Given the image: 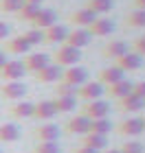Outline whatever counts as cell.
I'll return each mask as SVG.
<instances>
[{"mask_svg":"<svg viewBox=\"0 0 145 153\" xmlns=\"http://www.w3.org/2000/svg\"><path fill=\"white\" fill-rule=\"evenodd\" d=\"M112 7H114V0H90L86 9H90L95 16H103V13L112 11Z\"/></svg>","mask_w":145,"mask_h":153,"instance_id":"cell-29","label":"cell"},{"mask_svg":"<svg viewBox=\"0 0 145 153\" xmlns=\"http://www.w3.org/2000/svg\"><path fill=\"white\" fill-rule=\"evenodd\" d=\"M53 105H55V112L57 114H68L73 109H77V99L75 96H55Z\"/></svg>","mask_w":145,"mask_h":153,"instance_id":"cell-24","label":"cell"},{"mask_svg":"<svg viewBox=\"0 0 145 153\" xmlns=\"http://www.w3.org/2000/svg\"><path fill=\"white\" fill-rule=\"evenodd\" d=\"M114 61H116L114 66H119L123 72H134V70H141V68H143V57L136 55L134 51H128L123 57L114 59Z\"/></svg>","mask_w":145,"mask_h":153,"instance_id":"cell-7","label":"cell"},{"mask_svg":"<svg viewBox=\"0 0 145 153\" xmlns=\"http://www.w3.org/2000/svg\"><path fill=\"white\" fill-rule=\"evenodd\" d=\"M90 42H92V35H90L88 29H73V31H68V37H66L64 44L81 51V48H86Z\"/></svg>","mask_w":145,"mask_h":153,"instance_id":"cell-5","label":"cell"},{"mask_svg":"<svg viewBox=\"0 0 145 153\" xmlns=\"http://www.w3.org/2000/svg\"><path fill=\"white\" fill-rule=\"evenodd\" d=\"M99 153H121L119 149H103V151H99Z\"/></svg>","mask_w":145,"mask_h":153,"instance_id":"cell-44","label":"cell"},{"mask_svg":"<svg viewBox=\"0 0 145 153\" xmlns=\"http://www.w3.org/2000/svg\"><path fill=\"white\" fill-rule=\"evenodd\" d=\"M114 29H116V24L112 22L110 18H97L95 22L88 26V31H90V35L95 37H108V35H112L114 33Z\"/></svg>","mask_w":145,"mask_h":153,"instance_id":"cell-11","label":"cell"},{"mask_svg":"<svg viewBox=\"0 0 145 153\" xmlns=\"http://www.w3.org/2000/svg\"><path fill=\"white\" fill-rule=\"evenodd\" d=\"M134 7L141 9V11H145V0H134Z\"/></svg>","mask_w":145,"mask_h":153,"instance_id":"cell-41","label":"cell"},{"mask_svg":"<svg viewBox=\"0 0 145 153\" xmlns=\"http://www.w3.org/2000/svg\"><path fill=\"white\" fill-rule=\"evenodd\" d=\"M81 147L95 149V151H103L108 149V136H97V134H86L81 140Z\"/></svg>","mask_w":145,"mask_h":153,"instance_id":"cell-25","label":"cell"},{"mask_svg":"<svg viewBox=\"0 0 145 153\" xmlns=\"http://www.w3.org/2000/svg\"><path fill=\"white\" fill-rule=\"evenodd\" d=\"M9 114L13 118H33V103H29V101H18V103H13V105H11Z\"/></svg>","mask_w":145,"mask_h":153,"instance_id":"cell-26","label":"cell"},{"mask_svg":"<svg viewBox=\"0 0 145 153\" xmlns=\"http://www.w3.org/2000/svg\"><path fill=\"white\" fill-rule=\"evenodd\" d=\"M62 70H64V68H59L57 64H53V61H51L46 68H42L40 72H35V79L40 83H57L62 79Z\"/></svg>","mask_w":145,"mask_h":153,"instance_id":"cell-14","label":"cell"},{"mask_svg":"<svg viewBox=\"0 0 145 153\" xmlns=\"http://www.w3.org/2000/svg\"><path fill=\"white\" fill-rule=\"evenodd\" d=\"M9 33H11L9 24H7V22H0V39H7V37H9Z\"/></svg>","mask_w":145,"mask_h":153,"instance_id":"cell-39","label":"cell"},{"mask_svg":"<svg viewBox=\"0 0 145 153\" xmlns=\"http://www.w3.org/2000/svg\"><path fill=\"white\" fill-rule=\"evenodd\" d=\"M132 88H134V83H132V81H128V79H121V81L112 83V85H108V90H106V92H108L110 96H112V99L121 101L123 96H128L130 92H132Z\"/></svg>","mask_w":145,"mask_h":153,"instance_id":"cell-21","label":"cell"},{"mask_svg":"<svg viewBox=\"0 0 145 153\" xmlns=\"http://www.w3.org/2000/svg\"><path fill=\"white\" fill-rule=\"evenodd\" d=\"M141 120H143V129H145V116H143V118H141Z\"/></svg>","mask_w":145,"mask_h":153,"instance_id":"cell-45","label":"cell"},{"mask_svg":"<svg viewBox=\"0 0 145 153\" xmlns=\"http://www.w3.org/2000/svg\"><path fill=\"white\" fill-rule=\"evenodd\" d=\"M0 94H2L7 101H20V99H24V94H26V85L22 81H7L5 85L0 88Z\"/></svg>","mask_w":145,"mask_h":153,"instance_id":"cell-9","label":"cell"},{"mask_svg":"<svg viewBox=\"0 0 145 153\" xmlns=\"http://www.w3.org/2000/svg\"><path fill=\"white\" fill-rule=\"evenodd\" d=\"M134 53H136V55H141V57L145 55V35L139 37V39L134 42Z\"/></svg>","mask_w":145,"mask_h":153,"instance_id":"cell-38","label":"cell"},{"mask_svg":"<svg viewBox=\"0 0 145 153\" xmlns=\"http://www.w3.org/2000/svg\"><path fill=\"white\" fill-rule=\"evenodd\" d=\"M5 61H7V53H2V51H0V68L5 66Z\"/></svg>","mask_w":145,"mask_h":153,"instance_id":"cell-43","label":"cell"},{"mask_svg":"<svg viewBox=\"0 0 145 153\" xmlns=\"http://www.w3.org/2000/svg\"><path fill=\"white\" fill-rule=\"evenodd\" d=\"M119 109L125 114H134V112H141V109H145V101L139 99L136 94L130 92L128 96H123V99L119 101Z\"/></svg>","mask_w":145,"mask_h":153,"instance_id":"cell-19","label":"cell"},{"mask_svg":"<svg viewBox=\"0 0 145 153\" xmlns=\"http://www.w3.org/2000/svg\"><path fill=\"white\" fill-rule=\"evenodd\" d=\"M33 29H40V31H46L48 26H53V24H57V13H55L53 9H40L38 13V18L33 20Z\"/></svg>","mask_w":145,"mask_h":153,"instance_id":"cell-16","label":"cell"},{"mask_svg":"<svg viewBox=\"0 0 145 153\" xmlns=\"http://www.w3.org/2000/svg\"><path fill=\"white\" fill-rule=\"evenodd\" d=\"M128 51H130V46L125 44V42H121V39L108 42V44L103 46V55H106L108 59H119V57H123Z\"/></svg>","mask_w":145,"mask_h":153,"instance_id":"cell-22","label":"cell"},{"mask_svg":"<svg viewBox=\"0 0 145 153\" xmlns=\"http://www.w3.org/2000/svg\"><path fill=\"white\" fill-rule=\"evenodd\" d=\"M24 7V0H0V11L2 13H18Z\"/></svg>","mask_w":145,"mask_h":153,"instance_id":"cell-32","label":"cell"},{"mask_svg":"<svg viewBox=\"0 0 145 153\" xmlns=\"http://www.w3.org/2000/svg\"><path fill=\"white\" fill-rule=\"evenodd\" d=\"M143 120L139 116L136 118H125V120H121L119 125H116V134H121V136H125V138H130V136H141L143 134Z\"/></svg>","mask_w":145,"mask_h":153,"instance_id":"cell-8","label":"cell"},{"mask_svg":"<svg viewBox=\"0 0 145 153\" xmlns=\"http://www.w3.org/2000/svg\"><path fill=\"white\" fill-rule=\"evenodd\" d=\"M132 94H136L139 99L145 101V81H139V83H134V88H132Z\"/></svg>","mask_w":145,"mask_h":153,"instance_id":"cell-37","label":"cell"},{"mask_svg":"<svg viewBox=\"0 0 145 153\" xmlns=\"http://www.w3.org/2000/svg\"><path fill=\"white\" fill-rule=\"evenodd\" d=\"M81 114H84L88 120H99V118H108L110 114V103L108 101H88L84 107H81Z\"/></svg>","mask_w":145,"mask_h":153,"instance_id":"cell-2","label":"cell"},{"mask_svg":"<svg viewBox=\"0 0 145 153\" xmlns=\"http://www.w3.org/2000/svg\"><path fill=\"white\" fill-rule=\"evenodd\" d=\"M33 153H62V149L57 142H38Z\"/></svg>","mask_w":145,"mask_h":153,"instance_id":"cell-34","label":"cell"},{"mask_svg":"<svg viewBox=\"0 0 145 153\" xmlns=\"http://www.w3.org/2000/svg\"><path fill=\"white\" fill-rule=\"evenodd\" d=\"M24 66H22V61H9L7 59L5 61V66L0 68V76H2L5 81H20L24 76Z\"/></svg>","mask_w":145,"mask_h":153,"instance_id":"cell-10","label":"cell"},{"mask_svg":"<svg viewBox=\"0 0 145 153\" xmlns=\"http://www.w3.org/2000/svg\"><path fill=\"white\" fill-rule=\"evenodd\" d=\"M73 153H99V151H95V149H88V147H79V149H75Z\"/></svg>","mask_w":145,"mask_h":153,"instance_id":"cell-40","label":"cell"},{"mask_svg":"<svg viewBox=\"0 0 145 153\" xmlns=\"http://www.w3.org/2000/svg\"><path fill=\"white\" fill-rule=\"evenodd\" d=\"M112 131V123L108 118H99V120H90V129L88 134H97V136H108Z\"/></svg>","mask_w":145,"mask_h":153,"instance_id":"cell-28","label":"cell"},{"mask_svg":"<svg viewBox=\"0 0 145 153\" xmlns=\"http://www.w3.org/2000/svg\"><path fill=\"white\" fill-rule=\"evenodd\" d=\"M7 51L13 53V55H29L31 46H29V42H26L22 35H18V37H13V39L7 42Z\"/></svg>","mask_w":145,"mask_h":153,"instance_id":"cell-27","label":"cell"},{"mask_svg":"<svg viewBox=\"0 0 145 153\" xmlns=\"http://www.w3.org/2000/svg\"><path fill=\"white\" fill-rule=\"evenodd\" d=\"M90 129V120L84 114H75L73 118H68L66 123V134H77V136H86Z\"/></svg>","mask_w":145,"mask_h":153,"instance_id":"cell-13","label":"cell"},{"mask_svg":"<svg viewBox=\"0 0 145 153\" xmlns=\"http://www.w3.org/2000/svg\"><path fill=\"white\" fill-rule=\"evenodd\" d=\"M59 125H53V123H44L40 125V127H35V131H33V136L38 138V142H57L59 140Z\"/></svg>","mask_w":145,"mask_h":153,"instance_id":"cell-6","label":"cell"},{"mask_svg":"<svg viewBox=\"0 0 145 153\" xmlns=\"http://www.w3.org/2000/svg\"><path fill=\"white\" fill-rule=\"evenodd\" d=\"M106 94V85H101L99 81H86L84 85L77 88V99L81 101H99L101 96Z\"/></svg>","mask_w":145,"mask_h":153,"instance_id":"cell-4","label":"cell"},{"mask_svg":"<svg viewBox=\"0 0 145 153\" xmlns=\"http://www.w3.org/2000/svg\"><path fill=\"white\" fill-rule=\"evenodd\" d=\"M20 136H22V131H20L18 125H13V123L0 125V142H18Z\"/></svg>","mask_w":145,"mask_h":153,"instance_id":"cell-23","label":"cell"},{"mask_svg":"<svg viewBox=\"0 0 145 153\" xmlns=\"http://www.w3.org/2000/svg\"><path fill=\"white\" fill-rule=\"evenodd\" d=\"M125 24L132 26V29H143V26H145V11L136 9V11H132V13H128Z\"/></svg>","mask_w":145,"mask_h":153,"instance_id":"cell-31","label":"cell"},{"mask_svg":"<svg viewBox=\"0 0 145 153\" xmlns=\"http://www.w3.org/2000/svg\"><path fill=\"white\" fill-rule=\"evenodd\" d=\"M99 16H95L90 9H77L75 13H71V22L75 24V29H88Z\"/></svg>","mask_w":145,"mask_h":153,"instance_id":"cell-17","label":"cell"},{"mask_svg":"<svg viewBox=\"0 0 145 153\" xmlns=\"http://www.w3.org/2000/svg\"><path fill=\"white\" fill-rule=\"evenodd\" d=\"M55 116H57V112H55L53 101L33 103V118H38V120H51V118H55Z\"/></svg>","mask_w":145,"mask_h":153,"instance_id":"cell-20","label":"cell"},{"mask_svg":"<svg viewBox=\"0 0 145 153\" xmlns=\"http://www.w3.org/2000/svg\"><path fill=\"white\" fill-rule=\"evenodd\" d=\"M42 7H38V4H24L22 9L18 11V18L22 20V22H33V20L38 18V13Z\"/></svg>","mask_w":145,"mask_h":153,"instance_id":"cell-30","label":"cell"},{"mask_svg":"<svg viewBox=\"0 0 145 153\" xmlns=\"http://www.w3.org/2000/svg\"><path fill=\"white\" fill-rule=\"evenodd\" d=\"M121 79H125V72H123L119 66H108L99 72V79L97 81H99L101 85H112V83L121 81Z\"/></svg>","mask_w":145,"mask_h":153,"instance_id":"cell-18","label":"cell"},{"mask_svg":"<svg viewBox=\"0 0 145 153\" xmlns=\"http://www.w3.org/2000/svg\"><path fill=\"white\" fill-rule=\"evenodd\" d=\"M0 153H2V149H0Z\"/></svg>","mask_w":145,"mask_h":153,"instance_id":"cell-46","label":"cell"},{"mask_svg":"<svg viewBox=\"0 0 145 153\" xmlns=\"http://www.w3.org/2000/svg\"><path fill=\"white\" fill-rule=\"evenodd\" d=\"M119 151H121V153H143V144L136 142V140H134V142H125Z\"/></svg>","mask_w":145,"mask_h":153,"instance_id":"cell-36","label":"cell"},{"mask_svg":"<svg viewBox=\"0 0 145 153\" xmlns=\"http://www.w3.org/2000/svg\"><path fill=\"white\" fill-rule=\"evenodd\" d=\"M48 64H51V57L44 55V53H31V55H26L24 61H22L24 70H29V72H40Z\"/></svg>","mask_w":145,"mask_h":153,"instance_id":"cell-12","label":"cell"},{"mask_svg":"<svg viewBox=\"0 0 145 153\" xmlns=\"http://www.w3.org/2000/svg\"><path fill=\"white\" fill-rule=\"evenodd\" d=\"M62 83H68V85L73 88H79L84 85V83L88 81V70L84 66H71V68H64L62 70Z\"/></svg>","mask_w":145,"mask_h":153,"instance_id":"cell-3","label":"cell"},{"mask_svg":"<svg viewBox=\"0 0 145 153\" xmlns=\"http://www.w3.org/2000/svg\"><path fill=\"white\" fill-rule=\"evenodd\" d=\"M22 37L29 42V46H35V44H42V42H44V31H40V29H31V31H26Z\"/></svg>","mask_w":145,"mask_h":153,"instance_id":"cell-33","label":"cell"},{"mask_svg":"<svg viewBox=\"0 0 145 153\" xmlns=\"http://www.w3.org/2000/svg\"><path fill=\"white\" fill-rule=\"evenodd\" d=\"M68 37V29L64 24H53L44 31V42L46 44H64Z\"/></svg>","mask_w":145,"mask_h":153,"instance_id":"cell-15","label":"cell"},{"mask_svg":"<svg viewBox=\"0 0 145 153\" xmlns=\"http://www.w3.org/2000/svg\"><path fill=\"white\" fill-rule=\"evenodd\" d=\"M42 2H44V0H24V4H38V7Z\"/></svg>","mask_w":145,"mask_h":153,"instance_id":"cell-42","label":"cell"},{"mask_svg":"<svg viewBox=\"0 0 145 153\" xmlns=\"http://www.w3.org/2000/svg\"><path fill=\"white\" fill-rule=\"evenodd\" d=\"M53 64H57L59 68H71V66H79V61H81V51L79 48H73V46H66V44H62L57 51H55L53 55Z\"/></svg>","mask_w":145,"mask_h":153,"instance_id":"cell-1","label":"cell"},{"mask_svg":"<svg viewBox=\"0 0 145 153\" xmlns=\"http://www.w3.org/2000/svg\"><path fill=\"white\" fill-rule=\"evenodd\" d=\"M55 96H75L77 99V88L68 85V83L57 81V88H55Z\"/></svg>","mask_w":145,"mask_h":153,"instance_id":"cell-35","label":"cell"}]
</instances>
